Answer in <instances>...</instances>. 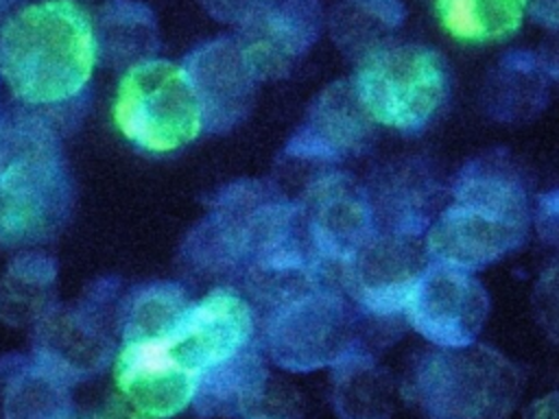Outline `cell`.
<instances>
[{
  "instance_id": "obj_1",
  "label": "cell",
  "mask_w": 559,
  "mask_h": 419,
  "mask_svg": "<svg viewBox=\"0 0 559 419\" xmlns=\"http://www.w3.org/2000/svg\"><path fill=\"white\" fill-rule=\"evenodd\" d=\"M98 59L92 17L74 0H41L13 13L0 28V74L24 105L72 100Z\"/></svg>"
},
{
  "instance_id": "obj_8",
  "label": "cell",
  "mask_w": 559,
  "mask_h": 419,
  "mask_svg": "<svg viewBox=\"0 0 559 419\" xmlns=\"http://www.w3.org/2000/svg\"><path fill=\"white\" fill-rule=\"evenodd\" d=\"M111 356L114 334L100 288L81 303H55L35 323L33 358L68 384L98 373Z\"/></svg>"
},
{
  "instance_id": "obj_23",
  "label": "cell",
  "mask_w": 559,
  "mask_h": 419,
  "mask_svg": "<svg viewBox=\"0 0 559 419\" xmlns=\"http://www.w3.org/2000/svg\"><path fill=\"white\" fill-rule=\"evenodd\" d=\"M528 0H437L435 11L443 31L461 41H500L513 35Z\"/></svg>"
},
{
  "instance_id": "obj_2",
  "label": "cell",
  "mask_w": 559,
  "mask_h": 419,
  "mask_svg": "<svg viewBox=\"0 0 559 419\" xmlns=\"http://www.w3.org/2000/svg\"><path fill=\"white\" fill-rule=\"evenodd\" d=\"M70 205L72 183L50 127L31 116L0 118V244L50 240Z\"/></svg>"
},
{
  "instance_id": "obj_19",
  "label": "cell",
  "mask_w": 559,
  "mask_h": 419,
  "mask_svg": "<svg viewBox=\"0 0 559 419\" xmlns=\"http://www.w3.org/2000/svg\"><path fill=\"white\" fill-rule=\"evenodd\" d=\"M2 369L0 406L4 419H68L72 412L70 386L66 380L41 367L33 356Z\"/></svg>"
},
{
  "instance_id": "obj_25",
  "label": "cell",
  "mask_w": 559,
  "mask_h": 419,
  "mask_svg": "<svg viewBox=\"0 0 559 419\" xmlns=\"http://www.w3.org/2000/svg\"><path fill=\"white\" fill-rule=\"evenodd\" d=\"M188 306L190 299L177 284L159 282L138 288L120 310L122 340L168 338Z\"/></svg>"
},
{
  "instance_id": "obj_24",
  "label": "cell",
  "mask_w": 559,
  "mask_h": 419,
  "mask_svg": "<svg viewBox=\"0 0 559 419\" xmlns=\"http://www.w3.org/2000/svg\"><path fill=\"white\" fill-rule=\"evenodd\" d=\"M404 20V9L397 0H343L332 15V35L336 44L352 57L391 44L389 33Z\"/></svg>"
},
{
  "instance_id": "obj_14",
  "label": "cell",
  "mask_w": 559,
  "mask_h": 419,
  "mask_svg": "<svg viewBox=\"0 0 559 419\" xmlns=\"http://www.w3.org/2000/svg\"><path fill=\"white\" fill-rule=\"evenodd\" d=\"M304 216L321 264L343 266L378 231L367 190L343 172H330L310 185Z\"/></svg>"
},
{
  "instance_id": "obj_27",
  "label": "cell",
  "mask_w": 559,
  "mask_h": 419,
  "mask_svg": "<svg viewBox=\"0 0 559 419\" xmlns=\"http://www.w3.org/2000/svg\"><path fill=\"white\" fill-rule=\"evenodd\" d=\"M535 220L542 240L559 249V190L539 196Z\"/></svg>"
},
{
  "instance_id": "obj_13",
  "label": "cell",
  "mask_w": 559,
  "mask_h": 419,
  "mask_svg": "<svg viewBox=\"0 0 559 419\" xmlns=\"http://www.w3.org/2000/svg\"><path fill=\"white\" fill-rule=\"evenodd\" d=\"M114 380L142 419H168L188 408L199 378L170 351L166 338L122 340L114 358Z\"/></svg>"
},
{
  "instance_id": "obj_6",
  "label": "cell",
  "mask_w": 559,
  "mask_h": 419,
  "mask_svg": "<svg viewBox=\"0 0 559 419\" xmlns=\"http://www.w3.org/2000/svg\"><path fill=\"white\" fill-rule=\"evenodd\" d=\"M266 349L288 371L334 367L349 354H367L360 325L347 297L317 277L269 314Z\"/></svg>"
},
{
  "instance_id": "obj_31",
  "label": "cell",
  "mask_w": 559,
  "mask_h": 419,
  "mask_svg": "<svg viewBox=\"0 0 559 419\" xmlns=\"http://www.w3.org/2000/svg\"><path fill=\"white\" fill-rule=\"evenodd\" d=\"M524 419H559V393H550L542 399H535L524 410Z\"/></svg>"
},
{
  "instance_id": "obj_21",
  "label": "cell",
  "mask_w": 559,
  "mask_h": 419,
  "mask_svg": "<svg viewBox=\"0 0 559 419\" xmlns=\"http://www.w3.org/2000/svg\"><path fill=\"white\" fill-rule=\"evenodd\" d=\"M96 48L107 63H131L129 68L148 61L157 48V31L153 13L129 0H111L98 17ZM127 68V70H129Z\"/></svg>"
},
{
  "instance_id": "obj_10",
  "label": "cell",
  "mask_w": 559,
  "mask_h": 419,
  "mask_svg": "<svg viewBox=\"0 0 559 419\" xmlns=\"http://www.w3.org/2000/svg\"><path fill=\"white\" fill-rule=\"evenodd\" d=\"M238 44L260 81L286 76L321 31L319 0H251Z\"/></svg>"
},
{
  "instance_id": "obj_22",
  "label": "cell",
  "mask_w": 559,
  "mask_h": 419,
  "mask_svg": "<svg viewBox=\"0 0 559 419\" xmlns=\"http://www.w3.org/2000/svg\"><path fill=\"white\" fill-rule=\"evenodd\" d=\"M334 408L341 419H389L391 382L369 354L356 351L334 364Z\"/></svg>"
},
{
  "instance_id": "obj_4",
  "label": "cell",
  "mask_w": 559,
  "mask_h": 419,
  "mask_svg": "<svg viewBox=\"0 0 559 419\" xmlns=\"http://www.w3.org/2000/svg\"><path fill=\"white\" fill-rule=\"evenodd\" d=\"M356 92L378 124L424 131L445 107L450 72L443 57L419 44H386L358 61Z\"/></svg>"
},
{
  "instance_id": "obj_9",
  "label": "cell",
  "mask_w": 559,
  "mask_h": 419,
  "mask_svg": "<svg viewBox=\"0 0 559 419\" xmlns=\"http://www.w3.org/2000/svg\"><path fill=\"white\" fill-rule=\"evenodd\" d=\"M430 255L417 236L376 231L369 242L341 266L343 286L373 319H391L404 312L406 299L428 266Z\"/></svg>"
},
{
  "instance_id": "obj_32",
  "label": "cell",
  "mask_w": 559,
  "mask_h": 419,
  "mask_svg": "<svg viewBox=\"0 0 559 419\" xmlns=\"http://www.w3.org/2000/svg\"><path fill=\"white\" fill-rule=\"evenodd\" d=\"M546 72L552 74L555 79H559V41H557V46L546 57Z\"/></svg>"
},
{
  "instance_id": "obj_30",
  "label": "cell",
  "mask_w": 559,
  "mask_h": 419,
  "mask_svg": "<svg viewBox=\"0 0 559 419\" xmlns=\"http://www.w3.org/2000/svg\"><path fill=\"white\" fill-rule=\"evenodd\" d=\"M531 15L550 28H559V0H528Z\"/></svg>"
},
{
  "instance_id": "obj_16",
  "label": "cell",
  "mask_w": 559,
  "mask_h": 419,
  "mask_svg": "<svg viewBox=\"0 0 559 419\" xmlns=\"http://www.w3.org/2000/svg\"><path fill=\"white\" fill-rule=\"evenodd\" d=\"M376 124L354 81H336L312 100L301 127L288 140L286 153L299 159L341 161L360 155L373 142Z\"/></svg>"
},
{
  "instance_id": "obj_29",
  "label": "cell",
  "mask_w": 559,
  "mask_h": 419,
  "mask_svg": "<svg viewBox=\"0 0 559 419\" xmlns=\"http://www.w3.org/2000/svg\"><path fill=\"white\" fill-rule=\"evenodd\" d=\"M251 0H203L205 9L223 22H240Z\"/></svg>"
},
{
  "instance_id": "obj_7",
  "label": "cell",
  "mask_w": 559,
  "mask_h": 419,
  "mask_svg": "<svg viewBox=\"0 0 559 419\" xmlns=\"http://www.w3.org/2000/svg\"><path fill=\"white\" fill-rule=\"evenodd\" d=\"M489 314V295L472 271L430 260L415 282L404 316L435 347L472 345Z\"/></svg>"
},
{
  "instance_id": "obj_12",
  "label": "cell",
  "mask_w": 559,
  "mask_h": 419,
  "mask_svg": "<svg viewBox=\"0 0 559 419\" xmlns=\"http://www.w3.org/2000/svg\"><path fill=\"white\" fill-rule=\"evenodd\" d=\"M526 229L528 220L452 199L428 227L424 244L430 260L476 271L518 249Z\"/></svg>"
},
{
  "instance_id": "obj_11",
  "label": "cell",
  "mask_w": 559,
  "mask_h": 419,
  "mask_svg": "<svg viewBox=\"0 0 559 419\" xmlns=\"http://www.w3.org/2000/svg\"><path fill=\"white\" fill-rule=\"evenodd\" d=\"M251 336L249 301L234 288L218 286L199 301H190L166 343L173 356L199 378L249 347Z\"/></svg>"
},
{
  "instance_id": "obj_15",
  "label": "cell",
  "mask_w": 559,
  "mask_h": 419,
  "mask_svg": "<svg viewBox=\"0 0 559 419\" xmlns=\"http://www.w3.org/2000/svg\"><path fill=\"white\" fill-rule=\"evenodd\" d=\"M181 65L197 92L205 131L227 133L249 116L260 79L247 63L236 37L203 44Z\"/></svg>"
},
{
  "instance_id": "obj_33",
  "label": "cell",
  "mask_w": 559,
  "mask_h": 419,
  "mask_svg": "<svg viewBox=\"0 0 559 419\" xmlns=\"http://www.w3.org/2000/svg\"><path fill=\"white\" fill-rule=\"evenodd\" d=\"M15 0H0V15H4L9 11V7H13Z\"/></svg>"
},
{
  "instance_id": "obj_20",
  "label": "cell",
  "mask_w": 559,
  "mask_h": 419,
  "mask_svg": "<svg viewBox=\"0 0 559 419\" xmlns=\"http://www.w3.org/2000/svg\"><path fill=\"white\" fill-rule=\"evenodd\" d=\"M57 266L44 253H22L0 275V319L9 325H35L55 301Z\"/></svg>"
},
{
  "instance_id": "obj_18",
  "label": "cell",
  "mask_w": 559,
  "mask_h": 419,
  "mask_svg": "<svg viewBox=\"0 0 559 419\" xmlns=\"http://www.w3.org/2000/svg\"><path fill=\"white\" fill-rule=\"evenodd\" d=\"M269 378L258 351L245 347L234 358L199 375L192 404L205 419H245L262 397Z\"/></svg>"
},
{
  "instance_id": "obj_17",
  "label": "cell",
  "mask_w": 559,
  "mask_h": 419,
  "mask_svg": "<svg viewBox=\"0 0 559 419\" xmlns=\"http://www.w3.org/2000/svg\"><path fill=\"white\" fill-rule=\"evenodd\" d=\"M376 229L421 236L437 218L439 183L417 159H404L382 168L367 190Z\"/></svg>"
},
{
  "instance_id": "obj_26",
  "label": "cell",
  "mask_w": 559,
  "mask_h": 419,
  "mask_svg": "<svg viewBox=\"0 0 559 419\" xmlns=\"http://www.w3.org/2000/svg\"><path fill=\"white\" fill-rule=\"evenodd\" d=\"M491 107L502 109L500 118H526L528 109L544 107V81L539 68L528 55H513L504 59V68L489 85Z\"/></svg>"
},
{
  "instance_id": "obj_3",
  "label": "cell",
  "mask_w": 559,
  "mask_h": 419,
  "mask_svg": "<svg viewBox=\"0 0 559 419\" xmlns=\"http://www.w3.org/2000/svg\"><path fill=\"white\" fill-rule=\"evenodd\" d=\"M404 393L426 419H507L520 399L522 373L485 345L435 347L415 360Z\"/></svg>"
},
{
  "instance_id": "obj_5",
  "label": "cell",
  "mask_w": 559,
  "mask_h": 419,
  "mask_svg": "<svg viewBox=\"0 0 559 419\" xmlns=\"http://www.w3.org/2000/svg\"><path fill=\"white\" fill-rule=\"evenodd\" d=\"M111 113L118 131L146 153H173L205 129L186 68L166 59L129 68L118 83Z\"/></svg>"
},
{
  "instance_id": "obj_28",
  "label": "cell",
  "mask_w": 559,
  "mask_h": 419,
  "mask_svg": "<svg viewBox=\"0 0 559 419\" xmlns=\"http://www.w3.org/2000/svg\"><path fill=\"white\" fill-rule=\"evenodd\" d=\"M81 419H142L135 408L120 395L109 397L107 402H103L100 406L92 408L90 412H85Z\"/></svg>"
}]
</instances>
